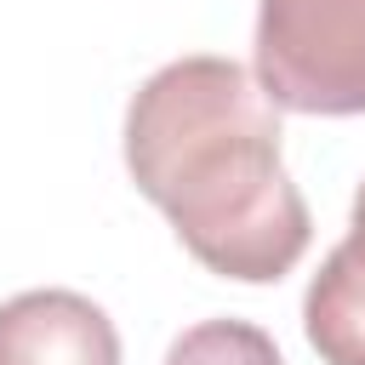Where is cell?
I'll list each match as a JSON object with an SVG mask.
<instances>
[{"label": "cell", "instance_id": "cell-6", "mask_svg": "<svg viewBox=\"0 0 365 365\" xmlns=\"http://www.w3.org/2000/svg\"><path fill=\"white\" fill-rule=\"evenodd\" d=\"M348 234H359V240H365V182H359V194H354V217H348Z\"/></svg>", "mask_w": 365, "mask_h": 365}, {"label": "cell", "instance_id": "cell-4", "mask_svg": "<svg viewBox=\"0 0 365 365\" xmlns=\"http://www.w3.org/2000/svg\"><path fill=\"white\" fill-rule=\"evenodd\" d=\"M308 348L325 365H365V240L348 234L325 251L302 297Z\"/></svg>", "mask_w": 365, "mask_h": 365}, {"label": "cell", "instance_id": "cell-5", "mask_svg": "<svg viewBox=\"0 0 365 365\" xmlns=\"http://www.w3.org/2000/svg\"><path fill=\"white\" fill-rule=\"evenodd\" d=\"M165 365H285L274 336L251 319H200L171 348Z\"/></svg>", "mask_w": 365, "mask_h": 365}, {"label": "cell", "instance_id": "cell-1", "mask_svg": "<svg viewBox=\"0 0 365 365\" xmlns=\"http://www.w3.org/2000/svg\"><path fill=\"white\" fill-rule=\"evenodd\" d=\"M279 114L234 57H177L125 103V171L194 262L222 279H285L308 240V205L279 160Z\"/></svg>", "mask_w": 365, "mask_h": 365}, {"label": "cell", "instance_id": "cell-2", "mask_svg": "<svg viewBox=\"0 0 365 365\" xmlns=\"http://www.w3.org/2000/svg\"><path fill=\"white\" fill-rule=\"evenodd\" d=\"M257 86L291 114H365V0H262Z\"/></svg>", "mask_w": 365, "mask_h": 365}, {"label": "cell", "instance_id": "cell-3", "mask_svg": "<svg viewBox=\"0 0 365 365\" xmlns=\"http://www.w3.org/2000/svg\"><path fill=\"white\" fill-rule=\"evenodd\" d=\"M0 365H120V331L80 291H23L0 302Z\"/></svg>", "mask_w": 365, "mask_h": 365}]
</instances>
